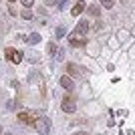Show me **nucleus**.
Returning <instances> with one entry per match:
<instances>
[{
	"label": "nucleus",
	"instance_id": "1",
	"mask_svg": "<svg viewBox=\"0 0 135 135\" xmlns=\"http://www.w3.org/2000/svg\"><path fill=\"white\" fill-rule=\"evenodd\" d=\"M34 129L38 131L40 135H49V131H51V119L49 117H38L34 121Z\"/></svg>",
	"mask_w": 135,
	"mask_h": 135
},
{
	"label": "nucleus",
	"instance_id": "7",
	"mask_svg": "<svg viewBox=\"0 0 135 135\" xmlns=\"http://www.w3.org/2000/svg\"><path fill=\"white\" fill-rule=\"evenodd\" d=\"M87 30H89V22H87V20H83V22H79V24H77V32H75V34L83 36V34L87 32Z\"/></svg>",
	"mask_w": 135,
	"mask_h": 135
},
{
	"label": "nucleus",
	"instance_id": "8",
	"mask_svg": "<svg viewBox=\"0 0 135 135\" xmlns=\"http://www.w3.org/2000/svg\"><path fill=\"white\" fill-rule=\"evenodd\" d=\"M83 10H85V2L81 0V2H77V4H75V8L71 10V14H73V16H79Z\"/></svg>",
	"mask_w": 135,
	"mask_h": 135
},
{
	"label": "nucleus",
	"instance_id": "18",
	"mask_svg": "<svg viewBox=\"0 0 135 135\" xmlns=\"http://www.w3.org/2000/svg\"><path fill=\"white\" fill-rule=\"evenodd\" d=\"M4 135H10V133H4Z\"/></svg>",
	"mask_w": 135,
	"mask_h": 135
},
{
	"label": "nucleus",
	"instance_id": "4",
	"mask_svg": "<svg viewBox=\"0 0 135 135\" xmlns=\"http://www.w3.org/2000/svg\"><path fill=\"white\" fill-rule=\"evenodd\" d=\"M71 45L73 46H77V49H81V46H85L87 45V38H83V36H79V34H75V36H71Z\"/></svg>",
	"mask_w": 135,
	"mask_h": 135
},
{
	"label": "nucleus",
	"instance_id": "16",
	"mask_svg": "<svg viewBox=\"0 0 135 135\" xmlns=\"http://www.w3.org/2000/svg\"><path fill=\"white\" fill-rule=\"evenodd\" d=\"M77 135H89V133H85V131H79V133H77Z\"/></svg>",
	"mask_w": 135,
	"mask_h": 135
},
{
	"label": "nucleus",
	"instance_id": "3",
	"mask_svg": "<svg viewBox=\"0 0 135 135\" xmlns=\"http://www.w3.org/2000/svg\"><path fill=\"white\" fill-rule=\"evenodd\" d=\"M75 109H77L75 101L71 99V97H65V99H62V111H65V113H73Z\"/></svg>",
	"mask_w": 135,
	"mask_h": 135
},
{
	"label": "nucleus",
	"instance_id": "10",
	"mask_svg": "<svg viewBox=\"0 0 135 135\" xmlns=\"http://www.w3.org/2000/svg\"><path fill=\"white\" fill-rule=\"evenodd\" d=\"M16 52H18V51H14V49H10V46H8V49L4 51V55H6V59H8V61H14Z\"/></svg>",
	"mask_w": 135,
	"mask_h": 135
},
{
	"label": "nucleus",
	"instance_id": "12",
	"mask_svg": "<svg viewBox=\"0 0 135 135\" xmlns=\"http://www.w3.org/2000/svg\"><path fill=\"white\" fill-rule=\"evenodd\" d=\"M99 2H101L103 8H113L115 6V0H99Z\"/></svg>",
	"mask_w": 135,
	"mask_h": 135
},
{
	"label": "nucleus",
	"instance_id": "9",
	"mask_svg": "<svg viewBox=\"0 0 135 135\" xmlns=\"http://www.w3.org/2000/svg\"><path fill=\"white\" fill-rule=\"evenodd\" d=\"M26 42H28V45H38V42H40V34H38V32H32V34L26 38Z\"/></svg>",
	"mask_w": 135,
	"mask_h": 135
},
{
	"label": "nucleus",
	"instance_id": "11",
	"mask_svg": "<svg viewBox=\"0 0 135 135\" xmlns=\"http://www.w3.org/2000/svg\"><path fill=\"white\" fill-rule=\"evenodd\" d=\"M89 14L91 16H99V14H101V8H99V6H89Z\"/></svg>",
	"mask_w": 135,
	"mask_h": 135
},
{
	"label": "nucleus",
	"instance_id": "17",
	"mask_svg": "<svg viewBox=\"0 0 135 135\" xmlns=\"http://www.w3.org/2000/svg\"><path fill=\"white\" fill-rule=\"evenodd\" d=\"M8 2H14V0H8Z\"/></svg>",
	"mask_w": 135,
	"mask_h": 135
},
{
	"label": "nucleus",
	"instance_id": "14",
	"mask_svg": "<svg viewBox=\"0 0 135 135\" xmlns=\"http://www.w3.org/2000/svg\"><path fill=\"white\" fill-rule=\"evenodd\" d=\"M22 6H26V8H30V6H32V0H22Z\"/></svg>",
	"mask_w": 135,
	"mask_h": 135
},
{
	"label": "nucleus",
	"instance_id": "15",
	"mask_svg": "<svg viewBox=\"0 0 135 135\" xmlns=\"http://www.w3.org/2000/svg\"><path fill=\"white\" fill-rule=\"evenodd\" d=\"M22 16H24V18H30V16H32V12H30V10H28V8H26V10L22 12Z\"/></svg>",
	"mask_w": 135,
	"mask_h": 135
},
{
	"label": "nucleus",
	"instance_id": "13",
	"mask_svg": "<svg viewBox=\"0 0 135 135\" xmlns=\"http://www.w3.org/2000/svg\"><path fill=\"white\" fill-rule=\"evenodd\" d=\"M65 32H67V28H65V26H59V28H56V32H55V36H56V38H62Z\"/></svg>",
	"mask_w": 135,
	"mask_h": 135
},
{
	"label": "nucleus",
	"instance_id": "2",
	"mask_svg": "<svg viewBox=\"0 0 135 135\" xmlns=\"http://www.w3.org/2000/svg\"><path fill=\"white\" fill-rule=\"evenodd\" d=\"M38 119V115L32 111H22V113H18V121L20 123H26V125H34V121Z\"/></svg>",
	"mask_w": 135,
	"mask_h": 135
},
{
	"label": "nucleus",
	"instance_id": "5",
	"mask_svg": "<svg viewBox=\"0 0 135 135\" xmlns=\"http://www.w3.org/2000/svg\"><path fill=\"white\" fill-rule=\"evenodd\" d=\"M67 73H69V77H81V67H77V65H73V62H69V65H67Z\"/></svg>",
	"mask_w": 135,
	"mask_h": 135
},
{
	"label": "nucleus",
	"instance_id": "6",
	"mask_svg": "<svg viewBox=\"0 0 135 135\" xmlns=\"http://www.w3.org/2000/svg\"><path fill=\"white\" fill-rule=\"evenodd\" d=\"M61 87L62 89H67V91H71L75 87L73 85V79H71V77H69V75H65V77H61Z\"/></svg>",
	"mask_w": 135,
	"mask_h": 135
}]
</instances>
